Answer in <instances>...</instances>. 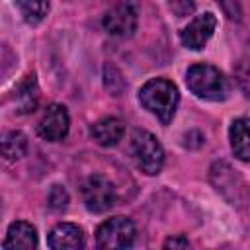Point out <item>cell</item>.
<instances>
[{
    "label": "cell",
    "mask_w": 250,
    "mask_h": 250,
    "mask_svg": "<svg viewBox=\"0 0 250 250\" xmlns=\"http://www.w3.org/2000/svg\"><path fill=\"white\" fill-rule=\"evenodd\" d=\"M139 100L150 113H154L166 125V123L172 121V117L176 113V107H178V102H180V94H178V88L170 80L152 78L141 88Z\"/></svg>",
    "instance_id": "6da1fadb"
},
{
    "label": "cell",
    "mask_w": 250,
    "mask_h": 250,
    "mask_svg": "<svg viewBox=\"0 0 250 250\" xmlns=\"http://www.w3.org/2000/svg\"><path fill=\"white\" fill-rule=\"evenodd\" d=\"M186 84L191 94H195L201 100L209 102H221L229 96V80L225 74L211 66V64H193L188 68L186 74Z\"/></svg>",
    "instance_id": "7a4b0ae2"
},
{
    "label": "cell",
    "mask_w": 250,
    "mask_h": 250,
    "mask_svg": "<svg viewBox=\"0 0 250 250\" xmlns=\"http://www.w3.org/2000/svg\"><path fill=\"white\" fill-rule=\"evenodd\" d=\"M131 156L135 160V164L141 168V172L154 176L162 170L164 164V150L162 145L158 143V139L143 129H137L131 137Z\"/></svg>",
    "instance_id": "3957f363"
},
{
    "label": "cell",
    "mask_w": 250,
    "mask_h": 250,
    "mask_svg": "<svg viewBox=\"0 0 250 250\" xmlns=\"http://www.w3.org/2000/svg\"><path fill=\"white\" fill-rule=\"evenodd\" d=\"M135 225L127 217H111L104 221L96 230V246L100 250H119L133 246Z\"/></svg>",
    "instance_id": "277c9868"
},
{
    "label": "cell",
    "mask_w": 250,
    "mask_h": 250,
    "mask_svg": "<svg viewBox=\"0 0 250 250\" xmlns=\"http://www.w3.org/2000/svg\"><path fill=\"white\" fill-rule=\"evenodd\" d=\"M80 193H82V201H84L86 209L92 213H104V211L111 209L115 205V199H117L113 184L102 174L90 176L82 184Z\"/></svg>",
    "instance_id": "5b68a950"
},
{
    "label": "cell",
    "mask_w": 250,
    "mask_h": 250,
    "mask_svg": "<svg viewBox=\"0 0 250 250\" xmlns=\"http://www.w3.org/2000/svg\"><path fill=\"white\" fill-rule=\"evenodd\" d=\"M68 125L70 117L66 107L61 104H51L37 123V135L45 141H62L68 133Z\"/></svg>",
    "instance_id": "8992f818"
},
{
    "label": "cell",
    "mask_w": 250,
    "mask_h": 250,
    "mask_svg": "<svg viewBox=\"0 0 250 250\" xmlns=\"http://www.w3.org/2000/svg\"><path fill=\"white\" fill-rule=\"evenodd\" d=\"M217 27V18L211 14V12H205V14H199L195 16L180 33V39H182V45L191 49V51H199L205 47V43L211 39L213 31Z\"/></svg>",
    "instance_id": "52a82bcc"
},
{
    "label": "cell",
    "mask_w": 250,
    "mask_h": 250,
    "mask_svg": "<svg viewBox=\"0 0 250 250\" xmlns=\"http://www.w3.org/2000/svg\"><path fill=\"white\" fill-rule=\"evenodd\" d=\"M104 29L115 37H129L137 29V8L131 4H115L104 14Z\"/></svg>",
    "instance_id": "ba28073f"
},
{
    "label": "cell",
    "mask_w": 250,
    "mask_h": 250,
    "mask_svg": "<svg viewBox=\"0 0 250 250\" xmlns=\"http://www.w3.org/2000/svg\"><path fill=\"white\" fill-rule=\"evenodd\" d=\"M47 244L53 250H78L84 246V232L72 223H59L49 232Z\"/></svg>",
    "instance_id": "9c48e42d"
},
{
    "label": "cell",
    "mask_w": 250,
    "mask_h": 250,
    "mask_svg": "<svg viewBox=\"0 0 250 250\" xmlns=\"http://www.w3.org/2000/svg\"><path fill=\"white\" fill-rule=\"evenodd\" d=\"M125 133V125L117 117H104L90 127V135L102 146H115Z\"/></svg>",
    "instance_id": "30bf717a"
},
{
    "label": "cell",
    "mask_w": 250,
    "mask_h": 250,
    "mask_svg": "<svg viewBox=\"0 0 250 250\" xmlns=\"http://www.w3.org/2000/svg\"><path fill=\"white\" fill-rule=\"evenodd\" d=\"M4 248H37V230L25 221H16L10 225L4 240Z\"/></svg>",
    "instance_id": "8fae6325"
},
{
    "label": "cell",
    "mask_w": 250,
    "mask_h": 250,
    "mask_svg": "<svg viewBox=\"0 0 250 250\" xmlns=\"http://www.w3.org/2000/svg\"><path fill=\"white\" fill-rule=\"evenodd\" d=\"M27 152V137L21 131H0V156L20 160Z\"/></svg>",
    "instance_id": "7c38bea8"
},
{
    "label": "cell",
    "mask_w": 250,
    "mask_h": 250,
    "mask_svg": "<svg viewBox=\"0 0 250 250\" xmlns=\"http://www.w3.org/2000/svg\"><path fill=\"white\" fill-rule=\"evenodd\" d=\"M229 135H230V148H232L234 156H238L242 162H248V158H250V146H248V119L240 117V119L232 121Z\"/></svg>",
    "instance_id": "4fadbf2b"
},
{
    "label": "cell",
    "mask_w": 250,
    "mask_h": 250,
    "mask_svg": "<svg viewBox=\"0 0 250 250\" xmlns=\"http://www.w3.org/2000/svg\"><path fill=\"white\" fill-rule=\"evenodd\" d=\"M16 104L20 113H29L37 105V84L35 76H25V80L16 90Z\"/></svg>",
    "instance_id": "5bb4252c"
},
{
    "label": "cell",
    "mask_w": 250,
    "mask_h": 250,
    "mask_svg": "<svg viewBox=\"0 0 250 250\" xmlns=\"http://www.w3.org/2000/svg\"><path fill=\"white\" fill-rule=\"evenodd\" d=\"M18 8L25 23L37 25L49 14V0H18Z\"/></svg>",
    "instance_id": "9a60e30c"
},
{
    "label": "cell",
    "mask_w": 250,
    "mask_h": 250,
    "mask_svg": "<svg viewBox=\"0 0 250 250\" xmlns=\"http://www.w3.org/2000/svg\"><path fill=\"white\" fill-rule=\"evenodd\" d=\"M68 205V191L62 186H53L49 191V207L51 209H64Z\"/></svg>",
    "instance_id": "2e32d148"
},
{
    "label": "cell",
    "mask_w": 250,
    "mask_h": 250,
    "mask_svg": "<svg viewBox=\"0 0 250 250\" xmlns=\"http://www.w3.org/2000/svg\"><path fill=\"white\" fill-rule=\"evenodd\" d=\"M170 10L178 16V18H186V16H191L193 10H195V4L193 0H170Z\"/></svg>",
    "instance_id": "e0dca14e"
},
{
    "label": "cell",
    "mask_w": 250,
    "mask_h": 250,
    "mask_svg": "<svg viewBox=\"0 0 250 250\" xmlns=\"http://www.w3.org/2000/svg\"><path fill=\"white\" fill-rule=\"evenodd\" d=\"M217 2L223 6L225 14H227L230 20H240V18H242V12H240V6H238L236 0H217Z\"/></svg>",
    "instance_id": "ac0fdd59"
},
{
    "label": "cell",
    "mask_w": 250,
    "mask_h": 250,
    "mask_svg": "<svg viewBox=\"0 0 250 250\" xmlns=\"http://www.w3.org/2000/svg\"><path fill=\"white\" fill-rule=\"evenodd\" d=\"M188 246H189V240L184 234H176L164 242V248H188Z\"/></svg>",
    "instance_id": "d6986e66"
}]
</instances>
